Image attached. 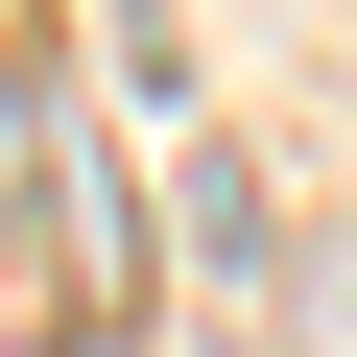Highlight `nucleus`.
<instances>
[{
  "label": "nucleus",
  "instance_id": "obj_1",
  "mask_svg": "<svg viewBox=\"0 0 357 357\" xmlns=\"http://www.w3.org/2000/svg\"><path fill=\"white\" fill-rule=\"evenodd\" d=\"M24 191H48V215H72V286H96V310H119V238H96V167H72V119H48V96H24V72H0V215H24Z\"/></svg>",
  "mask_w": 357,
  "mask_h": 357
}]
</instances>
